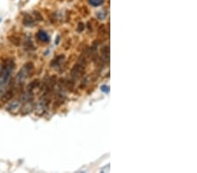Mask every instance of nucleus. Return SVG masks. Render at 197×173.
<instances>
[{"mask_svg":"<svg viewBox=\"0 0 197 173\" xmlns=\"http://www.w3.org/2000/svg\"><path fill=\"white\" fill-rule=\"evenodd\" d=\"M14 68L15 63L12 60H7L2 64L0 68V84L4 85L9 80Z\"/></svg>","mask_w":197,"mask_h":173,"instance_id":"1","label":"nucleus"},{"mask_svg":"<svg viewBox=\"0 0 197 173\" xmlns=\"http://www.w3.org/2000/svg\"><path fill=\"white\" fill-rule=\"evenodd\" d=\"M33 70V64L31 62H28L27 64H25L23 66V68H21V70L19 72V73L17 74V77H16V81H18L19 84L20 83H23L24 80L29 77V75L32 73Z\"/></svg>","mask_w":197,"mask_h":173,"instance_id":"2","label":"nucleus"},{"mask_svg":"<svg viewBox=\"0 0 197 173\" xmlns=\"http://www.w3.org/2000/svg\"><path fill=\"white\" fill-rule=\"evenodd\" d=\"M13 95H14V91L12 89H9L4 95H2V97L0 99V103L4 104L8 103L9 101H11L12 99Z\"/></svg>","mask_w":197,"mask_h":173,"instance_id":"3","label":"nucleus"},{"mask_svg":"<svg viewBox=\"0 0 197 173\" xmlns=\"http://www.w3.org/2000/svg\"><path fill=\"white\" fill-rule=\"evenodd\" d=\"M37 38L41 41V42H48L49 41V37L45 33L44 31H39L37 33Z\"/></svg>","mask_w":197,"mask_h":173,"instance_id":"4","label":"nucleus"},{"mask_svg":"<svg viewBox=\"0 0 197 173\" xmlns=\"http://www.w3.org/2000/svg\"><path fill=\"white\" fill-rule=\"evenodd\" d=\"M64 61V55H59L57 56L53 61H52V67H54V68L57 67H60L62 64V61Z\"/></svg>","mask_w":197,"mask_h":173,"instance_id":"5","label":"nucleus"},{"mask_svg":"<svg viewBox=\"0 0 197 173\" xmlns=\"http://www.w3.org/2000/svg\"><path fill=\"white\" fill-rule=\"evenodd\" d=\"M39 85H40L39 80H33V81L30 82V83L28 84V86L27 87V90H28V91H32V92H33V90H34L35 88H37Z\"/></svg>","mask_w":197,"mask_h":173,"instance_id":"6","label":"nucleus"},{"mask_svg":"<svg viewBox=\"0 0 197 173\" xmlns=\"http://www.w3.org/2000/svg\"><path fill=\"white\" fill-rule=\"evenodd\" d=\"M105 0H89L90 4L92 5V6H95V7H97V6H100L101 4H103Z\"/></svg>","mask_w":197,"mask_h":173,"instance_id":"7","label":"nucleus"},{"mask_svg":"<svg viewBox=\"0 0 197 173\" xmlns=\"http://www.w3.org/2000/svg\"><path fill=\"white\" fill-rule=\"evenodd\" d=\"M34 20L30 17V16H27L24 19V24L27 26H31L33 24Z\"/></svg>","mask_w":197,"mask_h":173,"instance_id":"8","label":"nucleus"},{"mask_svg":"<svg viewBox=\"0 0 197 173\" xmlns=\"http://www.w3.org/2000/svg\"><path fill=\"white\" fill-rule=\"evenodd\" d=\"M106 34H108V31H106V26L104 25H102L99 27V35H101L104 38Z\"/></svg>","mask_w":197,"mask_h":173,"instance_id":"9","label":"nucleus"},{"mask_svg":"<svg viewBox=\"0 0 197 173\" xmlns=\"http://www.w3.org/2000/svg\"><path fill=\"white\" fill-rule=\"evenodd\" d=\"M84 27H85V26H84V24L81 22V23H79L78 26H77V31H78L79 33H82V32L84 30Z\"/></svg>","mask_w":197,"mask_h":173,"instance_id":"10","label":"nucleus"}]
</instances>
